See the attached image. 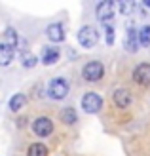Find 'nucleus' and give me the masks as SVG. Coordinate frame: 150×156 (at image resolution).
Here are the masks:
<instances>
[{"mask_svg": "<svg viewBox=\"0 0 150 156\" xmlns=\"http://www.w3.org/2000/svg\"><path fill=\"white\" fill-rule=\"evenodd\" d=\"M99 42V33L95 27L91 25H84L80 30H78V44L82 46V48L89 50V48H95Z\"/></svg>", "mask_w": 150, "mask_h": 156, "instance_id": "obj_1", "label": "nucleus"}, {"mask_svg": "<svg viewBox=\"0 0 150 156\" xmlns=\"http://www.w3.org/2000/svg\"><path fill=\"white\" fill-rule=\"evenodd\" d=\"M82 76H84L85 82H99L105 76V67H103L101 61H89V63L84 65Z\"/></svg>", "mask_w": 150, "mask_h": 156, "instance_id": "obj_2", "label": "nucleus"}, {"mask_svg": "<svg viewBox=\"0 0 150 156\" xmlns=\"http://www.w3.org/2000/svg\"><path fill=\"white\" fill-rule=\"evenodd\" d=\"M48 95L55 101H61L68 95V82L65 78H53L48 86Z\"/></svg>", "mask_w": 150, "mask_h": 156, "instance_id": "obj_3", "label": "nucleus"}, {"mask_svg": "<svg viewBox=\"0 0 150 156\" xmlns=\"http://www.w3.org/2000/svg\"><path fill=\"white\" fill-rule=\"evenodd\" d=\"M82 108L88 114H97L101 108H103V99L97 95L95 91H88L82 97Z\"/></svg>", "mask_w": 150, "mask_h": 156, "instance_id": "obj_4", "label": "nucleus"}, {"mask_svg": "<svg viewBox=\"0 0 150 156\" xmlns=\"http://www.w3.org/2000/svg\"><path fill=\"white\" fill-rule=\"evenodd\" d=\"M33 131L38 137H50L53 133V122L48 116H38L33 122Z\"/></svg>", "mask_w": 150, "mask_h": 156, "instance_id": "obj_5", "label": "nucleus"}, {"mask_svg": "<svg viewBox=\"0 0 150 156\" xmlns=\"http://www.w3.org/2000/svg\"><path fill=\"white\" fill-rule=\"evenodd\" d=\"M95 13H97V19L103 23V25H108L110 19L114 17V4L105 0V2H99L95 8Z\"/></svg>", "mask_w": 150, "mask_h": 156, "instance_id": "obj_6", "label": "nucleus"}, {"mask_svg": "<svg viewBox=\"0 0 150 156\" xmlns=\"http://www.w3.org/2000/svg\"><path fill=\"white\" fill-rule=\"evenodd\" d=\"M133 80H135L139 86L148 88V86H150V63H141V65H137L135 71H133Z\"/></svg>", "mask_w": 150, "mask_h": 156, "instance_id": "obj_7", "label": "nucleus"}, {"mask_svg": "<svg viewBox=\"0 0 150 156\" xmlns=\"http://www.w3.org/2000/svg\"><path fill=\"white\" fill-rule=\"evenodd\" d=\"M131 93L125 90V88H116L114 93H112V101H114V105L118 108H127L131 105Z\"/></svg>", "mask_w": 150, "mask_h": 156, "instance_id": "obj_8", "label": "nucleus"}, {"mask_svg": "<svg viewBox=\"0 0 150 156\" xmlns=\"http://www.w3.org/2000/svg\"><path fill=\"white\" fill-rule=\"evenodd\" d=\"M46 36L50 38L51 42H63L65 40V29H63L61 23H51L46 29Z\"/></svg>", "mask_w": 150, "mask_h": 156, "instance_id": "obj_9", "label": "nucleus"}, {"mask_svg": "<svg viewBox=\"0 0 150 156\" xmlns=\"http://www.w3.org/2000/svg\"><path fill=\"white\" fill-rule=\"evenodd\" d=\"M59 48L57 46H46V48L42 50V63L44 65H53V63H57L59 61Z\"/></svg>", "mask_w": 150, "mask_h": 156, "instance_id": "obj_10", "label": "nucleus"}, {"mask_svg": "<svg viewBox=\"0 0 150 156\" xmlns=\"http://www.w3.org/2000/svg\"><path fill=\"white\" fill-rule=\"evenodd\" d=\"M139 33L135 27H129L127 29V36H125V50H127L129 53H135L139 50Z\"/></svg>", "mask_w": 150, "mask_h": 156, "instance_id": "obj_11", "label": "nucleus"}, {"mask_svg": "<svg viewBox=\"0 0 150 156\" xmlns=\"http://www.w3.org/2000/svg\"><path fill=\"white\" fill-rule=\"evenodd\" d=\"M59 118H61V122H65L67 126H72V124L78 122V112H76V108H72V107H65L59 112Z\"/></svg>", "mask_w": 150, "mask_h": 156, "instance_id": "obj_12", "label": "nucleus"}, {"mask_svg": "<svg viewBox=\"0 0 150 156\" xmlns=\"http://www.w3.org/2000/svg\"><path fill=\"white\" fill-rule=\"evenodd\" d=\"M13 61V48H10L8 44H0V67H8Z\"/></svg>", "mask_w": 150, "mask_h": 156, "instance_id": "obj_13", "label": "nucleus"}, {"mask_svg": "<svg viewBox=\"0 0 150 156\" xmlns=\"http://www.w3.org/2000/svg\"><path fill=\"white\" fill-rule=\"evenodd\" d=\"M25 105H27V95H23V93H15L10 99V111H13V112L21 111Z\"/></svg>", "mask_w": 150, "mask_h": 156, "instance_id": "obj_14", "label": "nucleus"}, {"mask_svg": "<svg viewBox=\"0 0 150 156\" xmlns=\"http://www.w3.org/2000/svg\"><path fill=\"white\" fill-rule=\"evenodd\" d=\"M48 154H50V151L44 143H33L27 151V156H48Z\"/></svg>", "mask_w": 150, "mask_h": 156, "instance_id": "obj_15", "label": "nucleus"}, {"mask_svg": "<svg viewBox=\"0 0 150 156\" xmlns=\"http://www.w3.org/2000/svg\"><path fill=\"white\" fill-rule=\"evenodd\" d=\"M17 42H19V36H17V33H15V29L13 27H8L4 30V44H8L10 48H15Z\"/></svg>", "mask_w": 150, "mask_h": 156, "instance_id": "obj_16", "label": "nucleus"}, {"mask_svg": "<svg viewBox=\"0 0 150 156\" xmlns=\"http://www.w3.org/2000/svg\"><path fill=\"white\" fill-rule=\"evenodd\" d=\"M21 63H23V67H27V69H33V67L38 63V59H36V55H33V53H29V51H23V55H21Z\"/></svg>", "mask_w": 150, "mask_h": 156, "instance_id": "obj_17", "label": "nucleus"}, {"mask_svg": "<svg viewBox=\"0 0 150 156\" xmlns=\"http://www.w3.org/2000/svg\"><path fill=\"white\" fill-rule=\"evenodd\" d=\"M139 42L141 46H150V25H145L139 30Z\"/></svg>", "mask_w": 150, "mask_h": 156, "instance_id": "obj_18", "label": "nucleus"}, {"mask_svg": "<svg viewBox=\"0 0 150 156\" xmlns=\"http://www.w3.org/2000/svg\"><path fill=\"white\" fill-rule=\"evenodd\" d=\"M105 40H106V46H112L114 44V27L110 25H105Z\"/></svg>", "mask_w": 150, "mask_h": 156, "instance_id": "obj_19", "label": "nucleus"}, {"mask_svg": "<svg viewBox=\"0 0 150 156\" xmlns=\"http://www.w3.org/2000/svg\"><path fill=\"white\" fill-rule=\"evenodd\" d=\"M135 4H133V2H120V12L122 13H129L131 10H135Z\"/></svg>", "mask_w": 150, "mask_h": 156, "instance_id": "obj_20", "label": "nucleus"}, {"mask_svg": "<svg viewBox=\"0 0 150 156\" xmlns=\"http://www.w3.org/2000/svg\"><path fill=\"white\" fill-rule=\"evenodd\" d=\"M146 6H148V8H150V2H146Z\"/></svg>", "mask_w": 150, "mask_h": 156, "instance_id": "obj_21", "label": "nucleus"}]
</instances>
